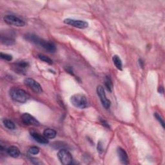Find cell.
<instances>
[{
    "label": "cell",
    "instance_id": "603a6c76",
    "mask_svg": "<svg viewBox=\"0 0 165 165\" xmlns=\"http://www.w3.org/2000/svg\"><path fill=\"white\" fill-rule=\"evenodd\" d=\"M65 70H66L67 72H68V73L70 74L71 75H74V70H73V68H72V67H69V66L65 67Z\"/></svg>",
    "mask_w": 165,
    "mask_h": 165
},
{
    "label": "cell",
    "instance_id": "44dd1931",
    "mask_svg": "<svg viewBox=\"0 0 165 165\" xmlns=\"http://www.w3.org/2000/svg\"><path fill=\"white\" fill-rule=\"evenodd\" d=\"M0 56H1V58L5 60V61H10L13 60V56L10 54H5L3 53V52H1V54H0Z\"/></svg>",
    "mask_w": 165,
    "mask_h": 165
},
{
    "label": "cell",
    "instance_id": "2e32d148",
    "mask_svg": "<svg viewBox=\"0 0 165 165\" xmlns=\"http://www.w3.org/2000/svg\"><path fill=\"white\" fill-rule=\"evenodd\" d=\"M3 123L4 124V126H5L7 128H8L9 130H14L16 128L14 123L9 119H4L3 120Z\"/></svg>",
    "mask_w": 165,
    "mask_h": 165
},
{
    "label": "cell",
    "instance_id": "d4e9b609",
    "mask_svg": "<svg viewBox=\"0 0 165 165\" xmlns=\"http://www.w3.org/2000/svg\"><path fill=\"white\" fill-rule=\"evenodd\" d=\"M101 124H103V126H104V127H107V128H110V127H109V124H108V123L106 121H104V120H101Z\"/></svg>",
    "mask_w": 165,
    "mask_h": 165
},
{
    "label": "cell",
    "instance_id": "d6986e66",
    "mask_svg": "<svg viewBox=\"0 0 165 165\" xmlns=\"http://www.w3.org/2000/svg\"><path fill=\"white\" fill-rule=\"evenodd\" d=\"M38 58L40 60H41L42 61L47 63L48 64H49V65H52V63H53V61H52V60L48 57L47 55H45L43 54H39L38 55Z\"/></svg>",
    "mask_w": 165,
    "mask_h": 165
},
{
    "label": "cell",
    "instance_id": "7a4b0ae2",
    "mask_svg": "<svg viewBox=\"0 0 165 165\" xmlns=\"http://www.w3.org/2000/svg\"><path fill=\"white\" fill-rule=\"evenodd\" d=\"M9 94L12 99L19 103H25L29 99V95L27 92L18 87L12 88L9 91Z\"/></svg>",
    "mask_w": 165,
    "mask_h": 165
},
{
    "label": "cell",
    "instance_id": "52a82bcc",
    "mask_svg": "<svg viewBox=\"0 0 165 165\" xmlns=\"http://www.w3.org/2000/svg\"><path fill=\"white\" fill-rule=\"evenodd\" d=\"M97 93L99 95L101 102L102 103V105L104 107V108L108 109L110 107L111 102L107 98L105 92H104V88L102 86H98L97 87Z\"/></svg>",
    "mask_w": 165,
    "mask_h": 165
},
{
    "label": "cell",
    "instance_id": "30bf717a",
    "mask_svg": "<svg viewBox=\"0 0 165 165\" xmlns=\"http://www.w3.org/2000/svg\"><path fill=\"white\" fill-rule=\"evenodd\" d=\"M117 152H118V154L121 162L124 164H128L129 163V160H128V157L125 150L123 148L119 147L117 149Z\"/></svg>",
    "mask_w": 165,
    "mask_h": 165
},
{
    "label": "cell",
    "instance_id": "cb8c5ba5",
    "mask_svg": "<svg viewBox=\"0 0 165 165\" xmlns=\"http://www.w3.org/2000/svg\"><path fill=\"white\" fill-rule=\"evenodd\" d=\"M98 150L99 152V153H101H101L103 152V144L101 143V142L99 141L98 144Z\"/></svg>",
    "mask_w": 165,
    "mask_h": 165
},
{
    "label": "cell",
    "instance_id": "5b68a950",
    "mask_svg": "<svg viewBox=\"0 0 165 165\" xmlns=\"http://www.w3.org/2000/svg\"><path fill=\"white\" fill-rule=\"evenodd\" d=\"M63 22L65 24H67V25H69L80 29H87V28L88 27V23L87 21H83V20H80V19L67 18L64 19Z\"/></svg>",
    "mask_w": 165,
    "mask_h": 165
},
{
    "label": "cell",
    "instance_id": "9a60e30c",
    "mask_svg": "<svg viewBox=\"0 0 165 165\" xmlns=\"http://www.w3.org/2000/svg\"><path fill=\"white\" fill-rule=\"evenodd\" d=\"M112 61H113L114 65L115 66V67L117 68H118V70H122V69H123V63H122L121 59H120L119 55H114L113 57H112Z\"/></svg>",
    "mask_w": 165,
    "mask_h": 165
},
{
    "label": "cell",
    "instance_id": "ffe728a7",
    "mask_svg": "<svg viewBox=\"0 0 165 165\" xmlns=\"http://www.w3.org/2000/svg\"><path fill=\"white\" fill-rule=\"evenodd\" d=\"M28 152L30 155H37L39 152V148L37 147H32L29 149Z\"/></svg>",
    "mask_w": 165,
    "mask_h": 165
},
{
    "label": "cell",
    "instance_id": "ba28073f",
    "mask_svg": "<svg viewBox=\"0 0 165 165\" xmlns=\"http://www.w3.org/2000/svg\"><path fill=\"white\" fill-rule=\"evenodd\" d=\"M24 83L27 87H29L30 89L33 90L36 93H42L43 92V89L41 86L40 85V84L35 81L34 79H32V78H26L25 80H24Z\"/></svg>",
    "mask_w": 165,
    "mask_h": 165
},
{
    "label": "cell",
    "instance_id": "3957f363",
    "mask_svg": "<svg viewBox=\"0 0 165 165\" xmlns=\"http://www.w3.org/2000/svg\"><path fill=\"white\" fill-rule=\"evenodd\" d=\"M70 102L72 105L80 109H84L88 107L87 98L82 94H76L71 96Z\"/></svg>",
    "mask_w": 165,
    "mask_h": 165
},
{
    "label": "cell",
    "instance_id": "7402d4cb",
    "mask_svg": "<svg viewBox=\"0 0 165 165\" xmlns=\"http://www.w3.org/2000/svg\"><path fill=\"white\" fill-rule=\"evenodd\" d=\"M154 117L155 118V119L158 121L159 123L161 124V126L163 127V128H164V121L163 119V118L161 115H159L158 113H154Z\"/></svg>",
    "mask_w": 165,
    "mask_h": 165
},
{
    "label": "cell",
    "instance_id": "6da1fadb",
    "mask_svg": "<svg viewBox=\"0 0 165 165\" xmlns=\"http://www.w3.org/2000/svg\"><path fill=\"white\" fill-rule=\"evenodd\" d=\"M25 38L27 41L33 43L35 45L40 46L47 51L50 52V53H54L56 51L55 45L53 43L49 41H45V40L39 38L38 36L34 34H27L25 36Z\"/></svg>",
    "mask_w": 165,
    "mask_h": 165
},
{
    "label": "cell",
    "instance_id": "e0dca14e",
    "mask_svg": "<svg viewBox=\"0 0 165 165\" xmlns=\"http://www.w3.org/2000/svg\"><path fill=\"white\" fill-rule=\"evenodd\" d=\"M16 67L19 69V70H23L25 68L29 67V63L26 61H19L17 63H16Z\"/></svg>",
    "mask_w": 165,
    "mask_h": 165
},
{
    "label": "cell",
    "instance_id": "8fae6325",
    "mask_svg": "<svg viewBox=\"0 0 165 165\" xmlns=\"http://www.w3.org/2000/svg\"><path fill=\"white\" fill-rule=\"evenodd\" d=\"M30 135L32 136L36 141H37L38 143L40 144H46L49 143V140L45 137V135H42L41 134H38V133L36 132H32L30 134Z\"/></svg>",
    "mask_w": 165,
    "mask_h": 165
},
{
    "label": "cell",
    "instance_id": "9c48e42d",
    "mask_svg": "<svg viewBox=\"0 0 165 165\" xmlns=\"http://www.w3.org/2000/svg\"><path fill=\"white\" fill-rule=\"evenodd\" d=\"M21 121L23 123L27 125L39 126V123L34 117L28 113H25L21 115Z\"/></svg>",
    "mask_w": 165,
    "mask_h": 165
},
{
    "label": "cell",
    "instance_id": "484cf974",
    "mask_svg": "<svg viewBox=\"0 0 165 165\" xmlns=\"http://www.w3.org/2000/svg\"><path fill=\"white\" fill-rule=\"evenodd\" d=\"M139 66L141 67L142 68H144V63L143 61V60L142 59H139Z\"/></svg>",
    "mask_w": 165,
    "mask_h": 165
},
{
    "label": "cell",
    "instance_id": "4fadbf2b",
    "mask_svg": "<svg viewBox=\"0 0 165 165\" xmlns=\"http://www.w3.org/2000/svg\"><path fill=\"white\" fill-rule=\"evenodd\" d=\"M1 42L3 45H5L7 46L13 45L15 42V40L13 38L12 35L8 34V35H1Z\"/></svg>",
    "mask_w": 165,
    "mask_h": 165
},
{
    "label": "cell",
    "instance_id": "ac0fdd59",
    "mask_svg": "<svg viewBox=\"0 0 165 165\" xmlns=\"http://www.w3.org/2000/svg\"><path fill=\"white\" fill-rule=\"evenodd\" d=\"M105 86L107 87V89L108 91L112 92V88H113V83H112V81L111 78L109 76H107L105 79Z\"/></svg>",
    "mask_w": 165,
    "mask_h": 165
},
{
    "label": "cell",
    "instance_id": "7c38bea8",
    "mask_svg": "<svg viewBox=\"0 0 165 165\" xmlns=\"http://www.w3.org/2000/svg\"><path fill=\"white\" fill-rule=\"evenodd\" d=\"M7 154L10 155L12 158H17L20 155L19 149L16 146H10L6 149Z\"/></svg>",
    "mask_w": 165,
    "mask_h": 165
},
{
    "label": "cell",
    "instance_id": "277c9868",
    "mask_svg": "<svg viewBox=\"0 0 165 165\" xmlns=\"http://www.w3.org/2000/svg\"><path fill=\"white\" fill-rule=\"evenodd\" d=\"M3 20L8 25H13L15 27H24L25 25V22L23 19L13 15H5L3 17Z\"/></svg>",
    "mask_w": 165,
    "mask_h": 165
},
{
    "label": "cell",
    "instance_id": "5bb4252c",
    "mask_svg": "<svg viewBox=\"0 0 165 165\" xmlns=\"http://www.w3.org/2000/svg\"><path fill=\"white\" fill-rule=\"evenodd\" d=\"M43 135L47 139H54L56 137L57 135V132L54 129H51V128H47L43 132Z\"/></svg>",
    "mask_w": 165,
    "mask_h": 165
},
{
    "label": "cell",
    "instance_id": "8992f818",
    "mask_svg": "<svg viewBox=\"0 0 165 165\" xmlns=\"http://www.w3.org/2000/svg\"><path fill=\"white\" fill-rule=\"evenodd\" d=\"M58 157L63 164L64 165H68L72 163V156L70 154V153L65 150V149H62V150H60L58 154Z\"/></svg>",
    "mask_w": 165,
    "mask_h": 165
},
{
    "label": "cell",
    "instance_id": "4316f807",
    "mask_svg": "<svg viewBox=\"0 0 165 165\" xmlns=\"http://www.w3.org/2000/svg\"><path fill=\"white\" fill-rule=\"evenodd\" d=\"M158 92L159 94H163V92H164V90H163V88L161 87H160L158 88Z\"/></svg>",
    "mask_w": 165,
    "mask_h": 165
}]
</instances>
